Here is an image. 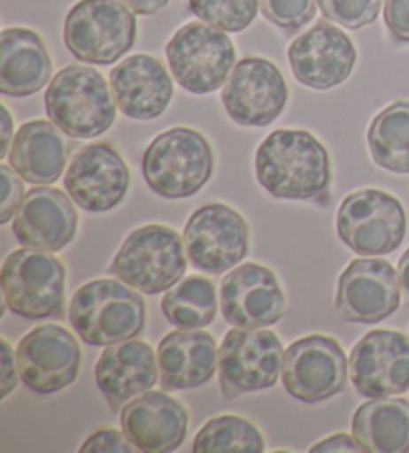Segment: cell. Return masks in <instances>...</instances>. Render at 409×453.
I'll return each instance as SVG.
<instances>
[{
	"instance_id": "obj_1",
	"label": "cell",
	"mask_w": 409,
	"mask_h": 453,
	"mask_svg": "<svg viewBox=\"0 0 409 453\" xmlns=\"http://www.w3.org/2000/svg\"><path fill=\"white\" fill-rule=\"evenodd\" d=\"M256 178L282 200L320 198L332 182L326 146L305 130H276L256 152Z\"/></svg>"
},
{
	"instance_id": "obj_2",
	"label": "cell",
	"mask_w": 409,
	"mask_h": 453,
	"mask_svg": "<svg viewBox=\"0 0 409 453\" xmlns=\"http://www.w3.org/2000/svg\"><path fill=\"white\" fill-rule=\"evenodd\" d=\"M68 322L84 343L108 348L144 332L146 303L122 280H92L74 292Z\"/></svg>"
},
{
	"instance_id": "obj_3",
	"label": "cell",
	"mask_w": 409,
	"mask_h": 453,
	"mask_svg": "<svg viewBox=\"0 0 409 453\" xmlns=\"http://www.w3.org/2000/svg\"><path fill=\"white\" fill-rule=\"evenodd\" d=\"M214 172V152L198 130L178 127L156 136L143 156L148 188L166 200L198 194Z\"/></svg>"
},
{
	"instance_id": "obj_4",
	"label": "cell",
	"mask_w": 409,
	"mask_h": 453,
	"mask_svg": "<svg viewBox=\"0 0 409 453\" xmlns=\"http://www.w3.org/2000/svg\"><path fill=\"white\" fill-rule=\"evenodd\" d=\"M50 122L70 138H96L112 128L116 100L96 68L73 65L52 78L44 95Z\"/></svg>"
},
{
	"instance_id": "obj_5",
	"label": "cell",
	"mask_w": 409,
	"mask_h": 453,
	"mask_svg": "<svg viewBox=\"0 0 409 453\" xmlns=\"http://www.w3.org/2000/svg\"><path fill=\"white\" fill-rule=\"evenodd\" d=\"M182 238L168 226H143L124 240L110 264V274L146 296L166 292L186 274Z\"/></svg>"
},
{
	"instance_id": "obj_6",
	"label": "cell",
	"mask_w": 409,
	"mask_h": 453,
	"mask_svg": "<svg viewBox=\"0 0 409 453\" xmlns=\"http://www.w3.org/2000/svg\"><path fill=\"white\" fill-rule=\"evenodd\" d=\"M136 17L118 0H81L65 20V44L74 58L108 66L136 42Z\"/></svg>"
},
{
	"instance_id": "obj_7",
	"label": "cell",
	"mask_w": 409,
	"mask_h": 453,
	"mask_svg": "<svg viewBox=\"0 0 409 453\" xmlns=\"http://www.w3.org/2000/svg\"><path fill=\"white\" fill-rule=\"evenodd\" d=\"M66 268L57 256L20 248L3 264L6 308L27 319L58 318L65 308Z\"/></svg>"
},
{
	"instance_id": "obj_8",
	"label": "cell",
	"mask_w": 409,
	"mask_h": 453,
	"mask_svg": "<svg viewBox=\"0 0 409 453\" xmlns=\"http://www.w3.org/2000/svg\"><path fill=\"white\" fill-rule=\"evenodd\" d=\"M166 58L176 82L198 96L222 88L235 66L232 41L206 22L180 27L166 44Z\"/></svg>"
},
{
	"instance_id": "obj_9",
	"label": "cell",
	"mask_w": 409,
	"mask_h": 453,
	"mask_svg": "<svg viewBox=\"0 0 409 453\" xmlns=\"http://www.w3.org/2000/svg\"><path fill=\"white\" fill-rule=\"evenodd\" d=\"M337 236L359 256H388L401 246L407 232L401 202L382 190H358L337 210Z\"/></svg>"
},
{
	"instance_id": "obj_10",
	"label": "cell",
	"mask_w": 409,
	"mask_h": 453,
	"mask_svg": "<svg viewBox=\"0 0 409 453\" xmlns=\"http://www.w3.org/2000/svg\"><path fill=\"white\" fill-rule=\"evenodd\" d=\"M284 368V348L274 332L264 327H234L218 349L220 389L232 400L243 394L262 392L278 384Z\"/></svg>"
},
{
	"instance_id": "obj_11",
	"label": "cell",
	"mask_w": 409,
	"mask_h": 453,
	"mask_svg": "<svg viewBox=\"0 0 409 453\" xmlns=\"http://www.w3.org/2000/svg\"><path fill=\"white\" fill-rule=\"evenodd\" d=\"M348 373L350 362L340 343L328 335H308L288 348L282 381L294 400L320 403L343 392Z\"/></svg>"
},
{
	"instance_id": "obj_12",
	"label": "cell",
	"mask_w": 409,
	"mask_h": 453,
	"mask_svg": "<svg viewBox=\"0 0 409 453\" xmlns=\"http://www.w3.org/2000/svg\"><path fill=\"white\" fill-rule=\"evenodd\" d=\"M182 236L190 262L214 276L240 265L250 246V230L243 216L218 202L196 210Z\"/></svg>"
},
{
	"instance_id": "obj_13",
	"label": "cell",
	"mask_w": 409,
	"mask_h": 453,
	"mask_svg": "<svg viewBox=\"0 0 409 453\" xmlns=\"http://www.w3.org/2000/svg\"><path fill=\"white\" fill-rule=\"evenodd\" d=\"M288 84L274 62L242 58L228 76L222 104L230 119L248 128H262L280 119L288 104Z\"/></svg>"
},
{
	"instance_id": "obj_14",
	"label": "cell",
	"mask_w": 409,
	"mask_h": 453,
	"mask_svg": "<svg viewBox=\"0 0 409 453\" xmlns=\"http://www.w3.org/2000/svg\"><path fill=\"white\" fill-rule=\"evenodd\" d=\"M19 376L38 395H52L73 386L81 372L82 351L65 327L38 326L20 340L17 349Z\"/></svg>"
},
{
	"instance_id": "obj_15",
	"label": "cell",
	"mask_w": 409,
	"mask_h": 453,
	"mask_svg": "<svg viewBox=\"0 0 409 453\" xmlns=\"http://www.w3.org/2000/svg\"><path fill=\"white\" fill-rule=\"evenodd\" d=\"M399 274L377 257L353 260L337 282L336 310L345 322L377 324L399 310Z\"/></svg>"
},
{
	"instance_id": "obj_16",
	"label": "cell",
	"mask_w": 409,
	"mask_h": 453,
	"mask_svg": "<svg viewBox=\"0 0 409 453\" xmlns=\"http://www.w3.org/2000/svg\"><path fill=\"white\" fill-rule=\"evenodd\" d=\"M65 188L74 204L86 212H108L128 192L130 170L112 144H89L70 160Z\"/></svg>"
},
{
	"instance_id": "obj_17",
	"label": "cell",
	"mask_w": 409,
	"mask_h": 453,
	"mask_svg": "<svg viewBox=\"0 0 409 453\" xmlns=\"http://www.w3.org/2000/svg\"><path fill=\"white\" fill-rule=\"evenodd\" d=\"M350 376L364 397H393L409 389V338L396 330H374L350 356Z\"/></svg>"
},
{
	"instance_id": "obj_18",
	"label": "cell",
	"mask_w": 409,
	"mask_h": 453,
	"mask_svg": "<svg viewBox=\"0 0 409 453\" xmlns=\"http://www.w3.org/2000/svg\"><path fill=\"white\" fill-rule=\"evenodd\" d=\"M288 60L297 82L313 90H329L351 76L358 52L343 30L318 22L289 44Z\"/></svg>"
},
{
	"instance_id": "obj_19",
	"label": "cell",
	"mask_w": 409,
	"mask_h": 453,
	"mask_svg": "<svg viewBox=\"0 0 409 453\" xmlns=\"http://www.w3.org/2000/svg\"><path fill=\"white\" fill-rule=\"evenodd\" d=\"M220 308L230 326L258 330L284 318L286 298L272 270L259 264H240L220 286Z\"/></svg>"
},
{
	"instance_id": "obj_20",
	"label": "cell",
	"mask_w": 409,
	"mask_h": 453,
	"mask_svg": "<svg viewBox=\"0 0 409 453\" xmlns=\"http://www.w3.org/2000/svg\"><path fill=\"white\" fill-rule=\"evenodd\" d=\"M190 416L176 397L146 392L124 405L120 426L134 449L168 453L184 443Z\"/></svg>"
},
{
	"instance_id": "obj_21",
	"label": "cell",
	"mask_w": 409,
	"mask_h": 453,
	"mask_svg": "<svg viewBox=\"0 0 409 453\" xmlns=\"http://www.w3.org/2000/svg\"><path fill=\"white\" fill-rule=\"evenodd\" d=\"M118 111L132 120H154L166 112L174 95L168 70L150 54H134L110 73Z\"/></svg>"
},
{
	"instance_id": "obj_22",
	"label": "cell",
	"mask_w": 409,
	"mask_h": 453,
	"mask_svg": "<svg viewBox=\"0 0 409 453\" xmlns=\"http://www.w3.org/2000/svg\"><path fill=\"white\" fill-rule=\"evenodd\" d=\"M65 192L33 188L12 218V232L22 246L60 252L74 240L78 212Z\"/></svg>"
},
{
	"instance_id": "obj_23",
	"label": "cell",
	"mask_w": 409,
	"mask_h": 453,
	"mask_svg": "<svg viewBox=\"0 0 409 453\" xmlns=\"http://www.w3.org/2000/svg\"><path fill=\"white\" fill-rule=\"evenodd\" d=\"M158 356L146 342H120L108 346L98 357L94 378L110 408L120 410L158 381Z\"/></svg>"
},
{
	"instance_id": "obj_24",
	"label": "cell",
	"mask_w": 409,
	"mask_h": 453,
	"mask_svg": "<svg viewBox=\"0 0 409 453\" xmlns=\"http://www.w3.org/2000/svg\"><path fill=\"white\" fill-rule=\"evenodd\" d=\"M160 384L168 392L196 389L214 378L218 365L216 340L208 332H172L158 346Z\"/></svg>"
},
{
	"instance_id": "obj_25",
	"label": "cell",
	"mask_w": 409,
	"mask_h": 453,
	"mask_svg": "<svg viewBox=\"0 0 409 453\" xmlns=\"http://www.w3.org/2000/svg\"><path fill=\"white\" fill-rule=\"evenodd\" d=\"M52 58L42 38L28 28H4L0 36V92L27 98L52 78Z\"/></svg>"
},
{
	"instance_id": "obj_26",
	"label": "cell",
	"mask_w": 409,
	"mask_h": 453,
	"mask_svg": "<svg viewBox=\"0 0 409 453\" xmlns=\"http://www.w3.org/2000/svg\"><path fill=\"white\" fill-rule=\"evenodd\" d=\"M60 132L49 120H30L17 130L9 164L25 182L38 186L58 182L68 162V146Z\"/></svg>"
},
{
	"instance_id": "obj_27",
	"label": "cell",
	"mask_w": 409,
	"mask_h": 453,
	"mask_svg": "<svg viewBox=\"0 0 409 453\" xmlns=\"http://www.w3.org/2000/svg\"><path fill=\"white\" fill-rule=\"evenodd\" d=\"M353 435L372 453L409 451V402L404 397H374L353 413Z\"/></svg>"
},
{
	"instance_id": "obj_28",
	"label": "cell",
	"mask_w": 409,
	"mask_h": 453,
	"mask_svg": "<svg viewBox=\"0 0 409 453\" xmlns=\"http://www.w3.org/2000/svg\"><path fill=\"white\" fill-rule=\"evenodd\" d=\"M367 146L377 166L391 174H409V103H393L375 116Z\"/></svg>"
},
{
	"instance_id": "obj_29",
	"label": "cell",
	"mask_w": 409,
	"mask_h": 453,
	"mask_svg": "<svg viewBox=\"0 0 409 453\" xmlns=\"http://www.w3.org/2000/svg\"><path fill=\"white\" fill-rule=\"evenodd\" d=\"M162 311L180 330H202L216 319L218 298L210 280L190 276L172 286L162 300Z\"/></svg>"
},
{
	"instance_id": "obj_30",
	"label": "cell",
	"mask_w": 409,
	"mask_h": 453,
	"mask_svg": "<svg viewBox=\"0 0 409 453\" xmlns=\"http://www.w3.org/2000/svg\"><path fill=\"white\" fill-rule=\"evenodd\" d=\"M264 437L251 421L238 416H220L194 437V453H262Z\"/></svg>"
},
{
	"instance_id": "obj_31",
	"label": "cell",
	"mask_w": 409,
	"mask_h": 453,
	"mask_svg": "<svg viewBox=\"0 0 409 453\" xmlns=\"http://www.w3.org/2000/svg\"><path fill=\"white\" fill-rule=\"evenodd\" d=\"M194 17L224 33H242L254 22L259 0H188Z\"/></svg>"
},
{
	"instance_id": "obj_32",
	"label": "cell",
	"mask_w": 409,
	"mask_h": 453,
	"mask_svg": "<svg viewBox=\"0 0 409 453\" xmlns=\"http://www.w3.org/2000/svg\"><path fill=\"white\" fill-rule=\"evenodd\" d=\"M321 14L343 28L359 30L374 25L383 0H318Z\"/></svg>"
},
{
	"instance_id": "obj_33",
	"label": "cell",
	"mask_w": 409,
	"mask_h": 453,
	"mask_svg": "<svg viewBox=\"0 0 409 453\" xmlns=\"http://www.w3.org/2000/svg\"><path fill=\"white\" fill-rule=\"evenodd\" d=\"M259 11L274 27L296 33L316 17L318 0H259Z\"/></svg>"
},
{
	"instance_id": "obj_34",
	"label": "cell",
	"mask_w": 409,
	"mask_h": 453,
	"mask_svg": "<svg viewBox=\"0 0 409 453\" xmlns=\"http://www.w3.org/2000/svg\"><path fill=\"white\" fill-rule=\"evenodd\" d=\"M14 168L3 164L0 166V180H3V202H0V224H9L25 200V184L22 178L12 172Z\"/></svg>"
},
{
	"instance_id": "obj_35",
	"label": "cell",
	"mask_w": 409,
	"mask_h": 453,
	"mask_svg": "<svg viewBox=\"0 0 409 453\" xmlns=\"http://www.w3.org/2000/svg\"><path fill=\"white\" fill-rule=\"evenodd\" d=\"M134 445L130 443L128 437L116 429H100V432L92 434L89 440L82 443V453H130Z\"/></svg>"
},
{
	"instance_id": "obj_36",
	"label": "cell",
	"mask_w": 409,
	"mask_h": 453,
	"mask_svg": "<svg viewBox=\"0 0 409 453\" xmlns=\"http://www.w3.org/2000/svg\"><path fill=\"white\" fill-rule=\"evenodd\" d=\"M383 20L393 41L409 44V0H385Z\"/></svg>"
},
{
	"instance_id": "obj_37",
	"label": "cell",
	"mask_w": 409,
	"mask_h": 453,
	"mask_svg": "<svg viewBox=\"0 0 409 453\" xmlns=\"http://www.w3.org/2000/svg\"><path fill=\"white\" fill-rule=\"evenodd\" d=\"M0 346H3V376H0V384H3V388H0V397L4 400V397L17 388L20 376H17L19 359H17V354L12 351L11 343L3 340L0 342Z\"/></svg>"
},
{
	"instance_id": "obj_38",
	"label": "cell",
	"mask_w": 409,
	"mask_h": 453,
	"mask_svg": "<svg viewBox=\"0 0 409 453\" xmlns=\"http://www.w3.org/2000/svg\"><path fill=\"white\" fill-rule=\"evenodd\" d=\"M312 453H336V451H366L364 445L358 441V437H351L348 434H337L328 437V440L320 441L310 449Z\"/></svg>"
},
{
	"instance_id": "obj_39",
	"label": "cell",
	"mask_w": 409,
	"mask_h": 453,
	"mask_svg": "<svg viewBox=\"0 0 409 453\" xmlns=\"http://www.w3.org/2000/svg\"><path fill=\"white\" fill-rule=\"evenodd\" d=\"M118 3L128 6L132 12L143 14V17H152V14H158L166 9L168 0H118Z\"/></svg>"
},
{
	"instance_id": "obj_40",
	"label": "cell",
	"mask_w": 409,
	"mask_h": 453,
	"mask_svg": "<svg viewBox=\"0 0 409 453\" xmlns=\"http://www.w3.org/2000/svg\"><path fill=\"white\" fill-rule=\"evenodd\" d=\"M0 114H3V146H0V158H9L12 146V119L9 108L4 104L0 106Z\"/></svg>"
},
{
	"instance_id": "obj_41",
	"label": "cell",
	"mask_w": 409,
	"mask_h": 453,
	"mask_svg": "<svg viewBox=\"0 0 409 453\" xmlns=\"http://www.w3.org/2000/svg\"><path fill=\"white\" fill-rule=\"evenodd\" d=\"M399 282H401V290H404L405 300L409 302V248L405 250L399 260Z\"/></svg>"
}]
</instances>
